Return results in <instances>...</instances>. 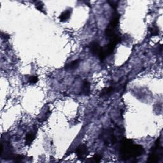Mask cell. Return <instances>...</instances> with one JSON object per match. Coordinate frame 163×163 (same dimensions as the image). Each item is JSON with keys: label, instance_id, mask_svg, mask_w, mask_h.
I'll return each mask as SVG.
<instances>
[{"label": "cell", "instance_id": "cell-15", "mask_svg": "<svg viewBox=\"0 0 163 163\" xmlns=\"http://www.w3.org/2000/svg\"><path fill=\"white\" fill-rule=\"evenodd\" d=\"M36 8H37L38 10L42 11L43 12V5L42 4V2H37L36 3Z\"/></svg>", "mask_w": 163, "mask_h": 163}, {"label": "cell", "instance_id": "cell-9", "mask_svg": "<svg viewBox=\"0 0 163 163\" xmlns=\"http://www.w3.org/2000/svg\"><path fill=\"white\" fill-rule=\"evenodd\" d=\"M36 134H37V133H36L35 130L31 131V132L27 134L26 137V144L27 145H29L34 141L36 137Z\"/></svg>", "mask_w": 163, "mask_h": 163}, {"label": "cell", "instance_id": "cell-17", "mask_svg": "<svg viewBox=\"0 0 163 163\" xmlns=\"http://www.w3.org/2000/svg\"><path fill=\"white\" fill-rule=\"evenodd\" d=\"M1 37L3 38H4L5 40H7L9 39V38H10V37H9V35H7V34H4V35H1Z\"/></svg>", "mask_w": 163, "mask_h": 163}, {"label": "cell", "instance_id": "cell-10", "mask_svg": "<svg viewBox=\"0 0 163 163\" xmlns=\"http://www.w3.org/2000/svg\"><path fill=\"white\" fill-rule=\"evenodd\" d=\"M80 60L77 59V60H75L73 61H72L70 63H68V64L66 67H65V68L66 70H68V71H71V70H75L76 68H77L79 67V64H80Z\"/></svg>", "mask_w": 163, "mask_h": 163}, {"label": "cell", "instance_id": "cell-11", "mask_svg": "<svg viewBox=\"0 0 163 163\" xmlns=\"http://www.w3.org/2000/svg\"><path fill=\"white\" fill-rule=\"evenodd\" d=\"M71 10H67L65 12H63L61 15L59 16V19H60V21L61 22H65V21H66L68 20L70 18V16H71Z\"/></svg>", "mask_w": 163, "mask_h": 163}, {"label": "cell", "instance_id": "cell-8", "mask_svg": "<svg viewBox=\"0 0 163 163\" xmlns=\"http://www.w3.org/2000/svg\"><path fill=\"white\" fill-rule=\"evenodd\" d=\"M90 91V84L88 80H85L82 87V94L85 96H89Z\"/></svg>", "mask_w": 163, "mask_h": 163}, {"label": "cell", "instance_id": "cell-1", "mask_svg": "<svg viewBox=\"0 0 163 163\" xmlns=\"http://www.w3.org/2000/svg\"><path fill=\"white\" fill-rule=\"evenodd\" d=\"M119 153L122 159L127 160L142 156L145 149L140 145L134 144L131 140L122 138L119 142Z\"/></svg>", "mask_w": 163, "mask_h": 163}, {"label": "cell", "instance_id": "cell-2", "mask_svg": "<svg viewBox=\"0 0 163 163\" xmlns=\"http://www.w3.org/2000/svg\"><path fill=\"white\" fill-rule=\"evenodd\" d=\"M118 132V131H117ZM115 129H106L101 134V138L106 145H114L122 140V137Z\"/></svg>", "mask_w": 163, "mask_h": 163}, {"label": "cell", "instance_id": "cell-3", "mask_svg": "<svg viewBox=\"0 0 163 163\" xmlns=\"http://www.w3.org/2000/svg\"><path fill=\"white\" fill-rule=\"evenodd\" d=\"M163 156V148L161 146V143L159 140H157L154 146L152 148L150 155H149L147 162L150 163L159 162L162 159Z\"/></svg>", "mask_w": 163, "mask_h": 163}, {"label": "cell", "instance_id": "cell-12", "mask_svg": "<svg viewBox=\"0 0 163 163\" xmlns=\"http://www.w3.org/2000/svg\"><path fill=\"white\" fill-rule=\"evenodd\" d=\"M149 33L151 37H156L159 34V29L156 25H153L149 29Z\"/></svg>", "mask_w": 163, "mask_h": 163}, {"label": "cell", "instance_id": "cell-7", "mask_svg": "<svg viewBox=\"0 0 163 163\" xmlns=\"http://www.w3.org/2000/svg\"><path fill=\"white\" fill-rule=\"evenodd\" d=\"M115 90V89L114 86H110V87H108V88L103 89L101 92L100 96L102 98L110 97L113 94V93H114Z\"/></svg>", "mask_w": 163, "mask_h": 163}, {"label": "cell", "instance_id": "cell-13", "mask_svg": "<svg viewBox=\"0 0 163 163\" xmlns=\"http://www.w3.org/2000/svg\"><path fill=\"white\" fill-rule=\"evenodd\" d=\"M38 81V78L37 76H30L28 78V82L31 84H35L37 83Z\"/></svg>", "mask_w": 163, "mask_h": 163}, {"label": "cell", "instance_id": "cell-4", "mask_svg": "<svg viewBox=\"0 0 163 163\" xmlns=\"http://www.w3.org/2000/svg\"><path fill=\"white\" fill-rule=\"evenodd\" d=\"M13 154V148L10 144L5 143V145L4 146L3 143H1V157L4 159H13L15 157Z\"/></svg>", "mask_w": 163, "mask_h": 163}, {"label": "cell", "instance_id": "cell-16", "mask_svg": "<svg viewBox=\"0 0 163 163\" xmlns=\"http://www.w3.org/2000/svg\"><path fill=\"white\" fill-rule=\"evenodd\" d=\"M108 3L110 4V6L114 9H117V8L118 7V2L117 1H108Z\"/></svg>", "mask_w": 163, "mask_h": 163}, {"label": "cell", "instance_id": "cell-5", "mask_svg": "<svg viewBox=\"0 0 163 163\" xmlns=\"http://www.w3.org/2000/svg\"><path fill=\"white\" fill-rule=\"evenodd\" d=\"M89 49L93 55L96 56L98 57H100L103 52V47L96 42H93L89 45Z\"/></svg>", "mask_w": 163, "mask_h": 163}, {"label": "cell", "instance_id": "cell-6", "mask_svg": "<svg viewBox=\"0 0 163 163\" xmlns=\"http://www.w3.org/2000/svg\"><path fill=\"white\" fill-rule=\"evenodd\" d=\"M89 151L87 147L85 145H80L76 149V154L80 160H84L88 155Z\"/></svg>", "mask_w": 163, "mask_h": 163}, {"label": "cell", "instance_id": "cell-14", "mask_svg": "<svg viewBox=\"0 0 163 163\" xmlns=\"http://www.w3.org/2000/svg\"><path fill=\"white\" fill-rule=\"evenodd\" d=\"M101 156L99 155V154H95L93 158H92V160L91 161L93 162H99L101 161Z\"/></svg>", "mask_w": 163, "mask_h": 163}]
</instances>
